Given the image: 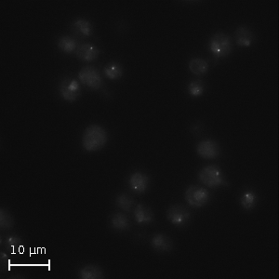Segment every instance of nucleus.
Here are the masks:
<instances>
[{"label": "nucleus", "instance_id": "1", "mask_svg": "<svg viewBox=\"0 0 279 279\" xmlns=\"http://www.w3.org/2000/svg\"><path fill=\"white\" fill-rule=\"evenodd\" d=\"M108 141L107 132L99 125H90L84 131L82 137L83 148L88 152H95L103 148Z\"/></svg>", "mask_w": 279, "mask_h": 279}, {"label": "nucleus", "instance_id": "2", "mask_svg": "<svg viewBox=\"0 0 279 279\" xmlns=\"http://www.w3.org/2000/svg\"><path fill=\"white\" fill-rule=\"evenodd\" d=\"M198 179L203 184L209 188H217L222 185H228L220 168L214 165L203 168L198 173Z\"/></svg>", "mask_w": 279, "mask_h": 279}, {"label": "nucleus", "instance_id": "3", "mask_svg": "<svg viewBox=\"0 0 279 279\" xmlns=\"http://www.w3.org/2000/svg\"><path fill=\"white\" fill-rule=\"evenodd\" d=\"M209 49L217 58L228 56L233 49L231 38L225 33L215 34L209 41Z\"/></svg>", "mask_w": 279, "mask_h": 279}, {"label": "nucleus", "instance_id": "4", "mask_svg": "<svg viewBox=\"0 0 279 279\" xmlns=\"http://www.w3.org/2000/svg\"><path fill=\"white\" fill-rule=\"evenodd\" d=\"M185 199L189 206L193 208H202L208 204L210 198L209 192L207 189L192 185L185 191Z\"/></svg>", "mask_w": 279, "mask_h": 279}, {"label": "nucleus", "instance_id": "5", "mask_svg": "<svg viewBox=\"0 0 279 279\" xmlns=\"http://www.w3.org/2000/svg\"><path fill=\"white\" fill-rule=\"evenodd\" d=\"M78 78L81 83L89 89L97 90L101 89L102 86V79L100 73L91 66H86L82 68L78 74Z\"/></svg>", "mask_w": 279, "mask_h": 279}, {"label": "nucleus", "instance_id": "6", "mask_svg": "<svg viewBox=\"0 0 279 279\" xmlns=\"http://www.w3.org/2000/svg\"><path fill=\"white\" fill-rule=\"evenodd\" d=\"M59 90L62 98L70 102L77 101L81 92L79 82L71 77H66L62 80L60 84Z\"/></svg>", "mask_w": 279, "mask_h": 279}, {"label": "nucleus", "instance_id": "7", "mask_svg": "<svg viewBox=\"0 0 279 279\" xmlns=\"http://www.w3.org/2000/svg\"><path fill=\"white\" fill-rule=\"evenodd\" d=\"M166 218L175 226H184L191 218L189 210L182 205H173L166 211Z\"/></svg>", "mask_w": 279, "mask_h": 279}, {"label": "nucleus", "instance_id": "8", "mask_svg": "<svg viewBox=\"0 0 279 279\" xmlns=\"http://www.w3.org/2000/svg\"><path fill=\"white\" fill-rule=\"evenodd\" d=\"M196 152L205 159H215L220 155V145L212 140H205L197 144Z\"/></svg>", "mask_w": 279, "mask_h": 279}, {"label": "nucleus", "instance_id": "9", "mask_svg": "<svg viewBox=\"0 0 279 279\" xmlns=\"http://www.w3.org/2000/svg\"><path fill=\"white\" fill-rule=\"evenodd\" d=\"M150 179L145 173H135L129 179V186L131 190L138 194H143L148 189Z\"/></svg>", "mask_w": 279, "mask_h": 279}, {"label": "nucleus", "instance_id": "10", "mask_svg": "<svg viewBox=\"0 0 279 279\" xmlns=\"http://www.w3.org/2000/svg\"><path fill=\"white\" fill-rule=\"evenodd\" d=\"M77 57L84 62H92L97 59L100 55V50L94 45L90 43L81 44L76 50Z\"/></svg>", "mask_w": 279, "mask_h": 279}, {"label": "nucleus", "instance_id": "11", "mask_svg": "<svg viewBox=\"0 0 279 279\" xmlns=\"http://www.w3.org/2000/svg\"><path fill=\"white\" fill-rule=\"evenodd\" d=\"M236 41L240 47H250L255 39V36L251 30L247 26H239L236 33Z\"/></svg>", "mask_w": 279, "mask_h": 279}, {"label": "nucleus", "instance_id": "12", "mask_svg": "<svg viewBox=\"0 0 279 279\" xmlns=\"http://www.w3.org/2000/svg\"><path fill=\"white\" fill-rule=\"evenodd\" d=\"M151 245L157 252H169L173 250V243L172 239L163 234H157L152 238Z\"/></svg>", "mask_w": 279, "mask_h": 279}, {"label": "nucleus", "instance_id": "13", "mask_svg": "<svg viewBox=\"0 0 279 279\" xmlns=\"http://www.w3.org/2000/svg\"><path fill=\"white\" fill-rule=\"evenodd\" d=\"M134 218L140 225H148L154 220V214L147 206L140 204L134 209Z\"/></svg>", "mask_w": 279, "mask_h": 279}, {"label": "nucleus", "instance_id": "14", "mask_svg": "<svg viewBox=\"0 0 279 279\" xmlns=\"http://www.w3.org/2000/svg\"><path fill=\"white\" fill-rule=\"evenodd\" d=\"M72 27L77 36H90L92 34V24L87 19L78 18L75 20Z\"/></svg>", "mask_w": 279, "mask_h": 279}, {"label": "nucleus", "instance_id": "15", "mask_svg": "<svg viewBox=\"0 0 279 279\" xmlns=\"http://www.w3.org/2000/svg\"><path fill=\"white\" fill-rule=\"evenodd\" d=\"M79 277L82 279H101L103 273L98 265H86L79 271Z\"/></svg>", "mask_w": 279, "mask_h": 279}, {"label": "nucleus", "instance_id": "16", "mask_svg": "<svg viewBox=\"0 0 279 279\" xmlns=\"http://www.w3.org/2000/svg\"><path fill=\"white\" fill-rule=\"evenodd\" d=\"M189 69L196 76L205 75L208 70V62L201 58H194L189 62Z\"/></svg>", "mask_w": 279, "mask_h": 279}, {"label": "nucleus", "instance_id": "17", "mask_svg": "<svg viewBox=\"0 0 279 279\" xmlns=\"http://www.w3.org/2000/svg\"><path fill=\"white\" fill-rule=\"evenodd\" d=\"M58 47L65 53H72L77 50V41L71 36H61L58 41Z\"/></svg>", "mask_w": 279, "mask_h": 279}, {"label": "nucleus", "instance_id": "18", "mask_svg": "<svg viewBox=\"0 0 279 279\" xmlns=\"http://www.w3.org/2000/svg\"><path fill=\"white\" fill-rule=\"evenodd\" d=\"M111 224L114 229L118 231H126L130 228V220L122 213L114 214Z\"/></svg>", "mask_w": 279, "mask_h": 279}, {"label": "nucleus", "instance_id": "19", "mask_svg": "<svg viewBox=\"0 0 279 279\" xmlns=\"http://www.w3.org/2000/svg\"><path fill=\"white\" fill-rule=\"evenodd\" d=\"M240 204L246 210H251L255 208L257 204V196L252 191H245L240 197Z\"/></svg>", "mask_w": 279, "mask_h": 279}, {"label": "nucleus", "instance_id": "20", "mask_svg": "<svg viewBox=\"0 0 279 279\" xmlns=\"http://www.w3.org/2000/svg\"><path fill=\"white\" fill-rule=\"evenodd\" d=\"M104 75L106 76L109 79L116 80L122 77L123 75V69L122 66H120L118 63H110L104 67Z\"/></svg>", "mask_w": 279, "mask_h": 279}, {"label": "nucleus", "instance_id": "21", "mask_svg": "<svg viewBox=\"0 0 279 279\" xmlns=\"http://www.w3.org/2000/svg\"><path fill=\"white\" fill-rule=\"evenodd\" d=\"M13 226H14L13 217L8 210L2 208L0 210V228H1V230H10V229H12Z\"/></svg>", "mask_w": 279, "mask_h": 279}, {"label": "nucleus", "instance_id": "22", "mask_svg": "<svg viewBox=\"0 0 279 279\" xmlns=\"http://www.w3.org/2000/svg\"><path fill=\"white\" fill-rule=\"evenodd\" d=\"M117 205L119 206V208L121 209H123L126 212H130L131 211V208L133 206V200L131 198V196H128L127 194H121L117 197Z\"/></svg>", "mask_w": 279, "mask_h": 279}, {"label": "nucleus", "instance_id": "23", "mask_svg": "<svg viewBox=\"0 0 279 279\" xmlns=\"http://www.w3.org/2000/svg\"><path fill=\"white\" fill-rule=\"evenodd\" d=\"M188 92L192 97H199L203 94L204 92V86L201 83V81L196 80V81H192L188 85Z\"/></svg>", "mask_w": 279, "mask_h": 279}, {"label": "nucleus", "instance_id": "24", "mask_svg": "<svg viewBox=\"0 0 279 279\" xmlns=\"http://www.w3.org/2000/svg\"><path fill=\"white\" fill-rule=\"evenodd\" d=\"M5 244H6L7 247L14 250L15 248L20 247V245L22 244V239L16 236H10L9 238H7Z\"/></svg>", "mask_w": 279, "mask_h": 279}]
</instances>
